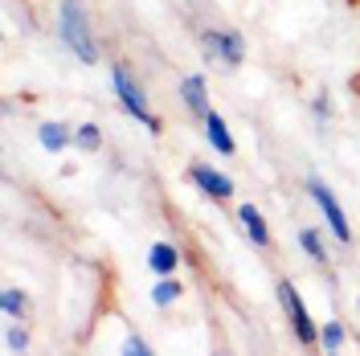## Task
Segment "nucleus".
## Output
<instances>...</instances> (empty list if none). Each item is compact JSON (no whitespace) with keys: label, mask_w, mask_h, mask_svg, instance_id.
Masks as SVG:
<instances>
[{"label":"nucleus","mask_w":360,"mask_h":356,"mask_svg":"<svg viewBox=\"0 0 360 356\" xmlns=\"http://www.w3.org/2000/svg\"><path fill=\"white\" fill-rule=\"evenodd\" d=\"M58 42L74 53V62L98 66L103 49L94 37V17H90V0H58Z\"/></svg>","instance_id":"f257e3e1"},{"label":"nucleus","mask_w":360,"mask_h":356,"mask_svg":"<svg viewBox=\"0 0 360 356\" xmlns=\"http://www.w3.org/2000/svg\"><path fill=\"white\" fill-rule=\"evenodd\" d=\"M111 90H115V98H119V107L131 115V119H135V123H139L148 135H160V132H164V123L152 115L148 90H143V82L135 78V70L127 66V62H115V66H111Z\"/></svg>","instance_id":"f03ea898"},{"label":"nucleus","mask_w":360,"mask_h":356,"mask_svg":"<svg viewBox=\"0 0 360 356\" xmlns=\"http://www.w3.org/2000/svg\"><path fill=\"white\" fill-rule=\"evenodd\" d=\"M274 299H278V312L287 319L295 344H299V348H319V324H315V315L307 312V303H303V291L295 287L291 279H278V283H274Z\"/></svg>","instance_id":"7ed1b4c3"},{"label":"nucleus","mask_w":360,"mask_h":356,"mask_svg":"<svg viewBox=\"0 0 360 356\" xmlns=\"http://www.w3.org/2000/svg\"><path fill=\"white\" fill-rule=\"evenodd\" d=\"M197 45H201V58L217 70H238L246 62V37L238 29H201L197 33Z\"/></svg>","instance_id":"20e7f679"},{"label":"nucleus","mask_w":360,"mask_h":356,"mask_svg":"<svg viewBox=\"0 0 360 356\" xmlns=\"http://www.w3.org/2000/svg\"><path fill=\"white\" fill-rule=\"evenodd\" d=\"M303 193L311 197V205L323 213V225H328V234L336 238L340 246H352V222H348V213H344V205H340V197L323 184L319 177H307L303 180Z\"/></svg>","instance_id":"39448f33"},{"label":"nucleus","mask_w":360,"mask_h":356,"mask_svg":"<svg viewBox=\"0 0 360 356\" xmlns=\"http://www.w3.org/2000/svg\"><path fill=\"white\" fill-rule=\"evenodd\" d=\"M188 180H193L197 193H205V197L217 201V205L233 201V180L225 177L221 168H213V164H188Z\"/></svg>","instance_id":"423d86ee"},{"label":"nucleus","mask_w":360,"mask_h":356,"mask_svg":"<svg viewBox=\"0 0 360 356\" xmlns=\"http://www.w3.org/2000/svg\"><path fill=\"white\" fill-rule=\"evenodd\" d=\"M176 90H180V103H184V111L193 115L197 123H205V119L213 115V103H209V82H205V74H184Z\"/></svg>","instance_id":"0eeeda50"},{"label":"nucleus","mask_w":360,"mask_h":356,"mask_svg":"<svg viewBox=\"0 0 360 356\" xmlns=\"http://www.w3.org/2000/svg\"><path fill=\"white\" fill-rule=\"evenodd\" d=\"M238 225H242V234L250 238V246H258V250H270L274 246V234H270V225H266V217H262V209L258 205H238Z\"/></svg>","instance_id":"6e6552de"},{"label":"nucleus","mask_w":360,"mask_h":356,"mask_svg":"<svg viewBox=\"0 0 360 356\" xmlns=\"http://www.w3.org/2000/svg\"><path fill=\"white\" fill-rule=\"evenodd\" d=\"M37 144L49 156H62L74 148V127H66L62 119H45V123H37Z\"/></svg>","instance_id":"1a4fd4ad"},{"label":"nucleus","mask_w":360,"mask_h":356,"mask_svg":"<svg viewBox=\"0 0 360 356\" xmlns=\"http://www.w3.org/2000/svg\"><path fill=\"white\" fill-rule=\"evenodd\" d=\"M295 242H299V250H303V254H307V258H311L319 270H332V250H328V238H323V229H315V225H303Z\"/></svg>","instance_id":"9d476101"},{"label":"nucleus","mask_w":360,"mask_h":356,"mask_svg":"<svg viewBox=\"0 0 360 356\" xmlns=\"http://www.w3.org/2000/svg\"><path fill=\"white\" fill-rule=\"evenodd\" d=\"M148 270H152L156 279H164V274H176V270H180V250H176V242L160 238V242L148 246Z\"/></svg>","instance_id":"9b49d317"},{"label":"nucleus","mask_w":360,"mask_h":356,"mask_svg":"<svg viewBox=\"0 0 360 356\" xmlns=\"http://www.w3.org/2000/svg\"><path fill=\"white\" fill-rule=\"evenodd\" d=\"M205 127V139H209V148H213V152H217V156H233V152H238V139H233V132H229V127H225V115H209V119H205L201 123Z\"/></svg>","instance_id":"f8f14e48"},{"label":"nucleus","mask_w":360,"mask_h":356,"mask_svg":"<svg viewBox=\"0 0 360 356\" xmlns=\"http://www.w3.org/2000/svg\"><path fill=\"white\" fill-rule=\"evenodd\" d=\"M0 344H4V352L8 356H25L33 348V332L25 328L21 319H4V332H0Z\"/></svg>","instance_id":"ddd939ff"},{"label":"nucleus","mask_w":360,"mask_h":356,"mask_svg":"<svg viewBox=\"0 0 360 356\" xmlns=\"http://www.w3.org/2000/svg\"><path fill=\"white\" fill-rule=\"evenodd\" d=\"M0 315L4 319H25L29 315V291H21V287H0Z\"/></svg>","instance_id":"4468645a"},{"label":"nucleus","mask_w":360,"mask_h":356,"mask_svg":"<svg viewBox=\"0 0 360 356\" xmlns=\"http://www.w3.org/2000/svg\"><path fill=\"white\" fill-rule=\"evenodd\" d=\"M148 295H152V303H156L160 312H168V307H176L180 299H184V287H180L172 274H164V279H156V283H152V291H148Z\"/></svg>","instance_id":"2eb2a0df"},{"label":"nucleus","mask_w":360,"mask_h":356,"mask_svg":"<svg viewBox=\"0 0 360 356\" xmlns=\"http://www.w3.org/2000/svg\"><path fill=\"white\" fill-rule=\"evenodd\" d=\"M98 148H103V127H98V123H78V127H74V152L94 156Z\"/></svg>","instance_id":"dca6fc26"},{"label":"nucleus","mask_w":360,"mask_h":356,"mask_svg":"<svg viewBox=\"0 0 360 356\" xmlns=\"http://www.w3.org/2000/svg\"><path fill=\"white\" fill-rule=\"evenodd\" d=\"M348 344V328L340 324V319H323V328H319V348L323 352H340Z\"/></svg>","instance_id":"f3484780"},{"label":"nucleus","mask_w":360,"mask_h":356,"mask_svg":"<svg viewBox=\"0 0 360 356\" xmlns=\"http://www.w3.org/2000/svg\"><path fill=\"white\" fill-rule=\"evenodd\" d=\"M311 115H315V127H328L332 123V98H328V90H319L311 98Z\"/></svg>","instance_id":"a211bd4d"},{"label":"nucleus","mask_w":360,"mask_h":356,"mask_svg":"<svg viewBox=\"0 0 360 356\" xmlns=\"http://www.w3.org/2000/svg\"><path fill=\"white\" fill-rule=\"evenodd\" d=\"M119 348H123V352H131V356H156V348H152L143 336H135V332L123 336V344H119Z\"/></svg>","instance_id":"6ab92c4d"},{"label":"nucleus","mask_w":360,"mask_h":356,"mask_svg":"<svg viewBox=\"0 0 360 356\" xmlns=\"http://www.w3.org/2000/svg\"><path fill=\"white\" fill-rule=\"evenodd\" d=\"M356 312H360V295H356Z\"/></svg>","instance_id":"aec40b11"}]
</instances>
